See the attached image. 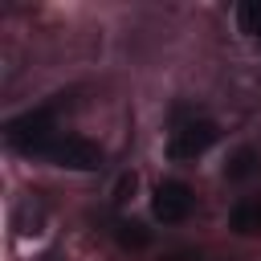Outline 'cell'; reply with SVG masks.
Masks as SVG:
<instances>
[{
	"label": "cell",
	"instance_id": "obj_1",
	"mask_svg": "<svg viewBox=\"0 0 261 261\" xmlns=\"http://www.w3.org/2000/svg\"><path fill=\"white\" fill-rule=\"evenodd\" d=\"M57 135H61V130H57V122H53V106L16 114V118H8V126H4L8 147L20 151V155H37V159H45V151H49V143H53Z\"/></svg>",
	"mask_w": 261,
	"mask_h": 261
},
{
	"label": "cell",
	"instance_id": "obj_2",
	"mask_svg": "<svg viewBox=\"0 0 261 261\" xmlns=\"http://www.w3.org/2000/svg\"><path fill=\"white\" fill-rule=\"evenodd\" d=\"M45 159L57 163V167H69V171H94L102 163V147L90 143V139H82V135H57L49 143Z\"/></svg>",
	"mask_w": 261,
	"mask_h": 261
},
{
	"label": "cell",
	"instance_id": "obj_3",
	"mask_svg": "<svg viewBox=\"0 0 261 261\" xmlns=\"http://www.w3.org/2000/svg\"><path fill=\"white\" fill-rule=\"evenodd\" d=\"M216 139H220V126H216V122H208V118H192V122H184V126L171 130V139H167V155H171V159H200Z\"/></svg>",
	"mask_w": 261,
	"mask_h": 261
},
{
	"label": "cell",
	"instance_id": "obj_4",
	"mask_svg": "<svg viewBox=\"0 0 261 261\" xmlns=\"http://www.w3.org/2000/svg\"><path fill=\"white\" fill-rule=\"evenodd\" d=\"M192 204H196V196H192V188H188L184 179H163V184L155 188V196H151V212H155V220H163V224L188 220Z\"/></svg>",
	"mask_w": 261,
	"mask_h": 261
},
{
	"label": "cell",
	"instance_id": "obj_5",
	"mask_svg": "<svg viewBox=\"0 0 261 261\" xmlns=\"http://www.w3.org/2000/svg\"><path fill=\"white\" fill-rule=\"evenodd\" d=\"M228 228L241 232V237L261 232V200H241V204L228 212Z\"/></svg>",
	"mask_w": 261,
	"mask_h": 261
},
{
	"label": "cell",
	"instance_id": "obj_6",
	"mask_svg": "<svg viewBox=\"0 0 261 261\" xmlns=\"http://www.w3.org/2000/svg\"><path fill=\"white\" fill-rule=\"evenodd\" d=\"M237 29L253 41H261V0H241L237 4Z\"/></svg>",
	"mask_w": 261,
	"mask_h": 261
},
{
	"label": "cell",
	"instance_id": "obj_7",
	"mask_svg": "<svg viewBox=\"0 0 261 261\" xmlns=\"http://www.w3.org/2000/svg\"><path fill=\"white\" fill-rule=\"evenodd\" d=\"M114 237H118L122 249H147V245H151V232H147L139 220H118V224H114Z\"/></svg>",
	"mask_w": 261,
	"mask_h": 261
},
{
	"label": "cell",
	"instance_id": "obj_8",
	"mask_svg": "<svg viewBox=\"0 0 261 261\" xmlns=\"http://www.w3.org/2000/svg\"><path fill=\"white\" fill-rule=\"evenodd\" d=\"M257 167H261V155H257L253 147H241V151L228 159V167H224V171H228V179H245V175H253Z\"/></svg>",
	"mask_w": 261,
	"mask_h": 261
},
{
	"label": "cell",
	"instance_id": "obj_9",
	"mask_svg": "<svg viewBox=\"0 0 261 261\" xmlns=\"http://www.w3.org/2000/svg\"><path fill=\"white\" fill-rule=\"evenodd\" d=\"M12 224H16V232H20V237L37 232V224H41V208L33 212V200H24V204L16 208V220H12Z\"/></svg>",
	"mask_w": 261,
	"mask_h": 261
},
{
	"label": "cell",
	"instance_id": "obj_10",
	"mask_svg": "<svg viewBox=\"0 0 261 261\" xmlns=\"http://www.w3.org/2000/svg\"><path fill=\"white\" fill-rule=\"evenodd\" d=\"M41 261H61V257H57V253H49V257H41Z\"/></svg>",
	"mask_w": 261,
	"mask_h": 261
}]
</instances>
